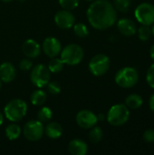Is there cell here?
Returning <instances> with one entry per match:
<instances>
[{"label":"cell","instance_id":"1","mask_svg":"<svg viewBox=\"0 0 154 155\" xmlns=\"http://www.w3.org/2000/svg\"><path fill=\"white\" fill-rule=\"evenodd\" d=\"M89 24L97 30L112 27L117 21V13L113 5L107 0H93L86 12Z\"/></svg>","mask_w":154,"mask_h":155},{"label":"cell","instance_id":"2","mask_svg":"<svg viewBox=\"0 0 154 155\" xmlns=\"http://www.w3.org/2000/svg\"><path fill=\"white\" fill-rule=\"evenodd\" d=\"M27 104L21 99H13L4 108L5 116L11 122L16 123L21 121L26 114Z\"/></svg>","mask_w":154,"mask_h":155},{"label":"cell","instance_id":"3","mask_svg":"<svg viewBox=\"0 0 154 155\" xmlns=\"http://www.w3.org/2000/svg\"><path fill=\"white\" fill-rule=\"evenodd\" d=\"M114 80L117 85L122 88H132L137 84L139 81V74L133 67H123L116 73Z\"/></svg>","mask_w":154,"mask_h":155},{"label":"cell","instance_id":"4","mask_svg":"<svg viewBox=\"0 0 154 155\" xmlns=\"http://www.w3.org/2000/svg\"><path fill=\"white\" fill-rule=\"evenodd\" d=\"M130 117L129 108L123 104H114L112 106L107 114L106 119L113 126H121L124 124Z\"/></svg>","mask_w":154,"mask_h":155},{"label":"cell","instance_id":"5","mask_svg":"<svg viewBox=\"0 0 154 155\" xmlns=\"http://www.w3.org/2000/svg\"><path fill=\"white\" fill-rule=\"evenodd\" d=\"M61 60L68 65H76L84 59V50L76 44H70L61 50Z\"/></svg>","mask_w":154,"mask_h":155},{"label":"cell","instance_id":"6","mask_svg":"<svg viewBox=\"0 0 154 155\" xmlns=\"http://www.w3.org/2000/svg\"><path fill=\"white\" fill-rule=\"evenodd\" d=\"M110 58L103 54H98L92 57L89 62V70L94 76H103L110 68Z\"/></svg>","mask_w":154,"mask_h":155},{"label":"cell","instance_id":"7","mask_svg":"<svg viewBox=\"0 0 154 155\" xmlns=\"http://www.w3.org/2000/svg\"><path fill=\"white\" fill-rule=\"evenodd\" d=\"M50 74L48 67L44 64H37L31 70L30 80L33 84L38 88H43L46 86V84L50 81Z\"/></svg>","mask_w":154,"mask_h":155},{"label":"cell","instance_id":"8","mask_svg":"<svg viewBox=\"0 0 154 155\" xmlns=\"http://www.w3.org/2000/svg\"><path fill=\"white\" fill-rule=\"evenodd\" d=\"M44 133V127L43 123L38 120H32L27 122L23 129L24 136L26 140L30 142H36L39 141Z\"/></svg>","mask_w":154,"mask_h":155},{"label":"cell","instance_id":"9","mask_svg":"<svg viewBox=\"0 0 154 155\" xmlns=\"http://www.w3.org/2000/svg\"><path fill=\"white\" fill-rule=\"evenodd\" d=\"M134 15L140 24L152 25L154 24V5L150 3L139 5L134 11Z\"/></svg>","mask_w":154,"mask_h":155},{"label":"cell","instance_id":"10","mask_svg":"<svg viewBox=\"0 0 154 155\" xmlns=\"http://www.w3.org/2000/svg\"><path fill=\"white\" fill-rule=\"evenodd\" d=\"M75 119L76 124L83 129H91L98 122L97 116L90 110H82L78 112Z\"/></svg>","mask_w":154,"mask_h":155},{"label":"cell","instance_id":"11","mask_svg":"<svg viewBox=\"0 0 154 155\" xmlns=\"http://www.w3.org/2000/svg\"><path fill=\"white\" fill-rule=\"evenodd\" d=\"M74 15L69 10H60L54 15L55 25L61 29H69L74 25Z\"/></svg>","mask_w":154,"mask_h":155},{"label":"cell","instance_id":"12","mask_svg":"<svg viewBox=\"0 0 154 155\" xmlns=\"http://www.w3.org/2000/svg\"><path fill=\"white\" fill-rule=\"evenodd\" d=\"M42 49L44 53L50 58L56 57L62 50L61 43L60 41L53 36L46 37L42 45Z\"/></svg>","mask_w":154,"mask_h":155},{"label":"cell","instance_id":"13","mask_svg":"<svg viewBox=\"0 0 154 155\" xmlns=\"http://www.w3.org/2000/svg\"><path fill=\"white\" fill-rule=\"evenodd\" d=\"M22 52L28 58H36L41 53V46L35 40L27 39L22 45Z\"/></svg>","mask_w":154,"mask_h":155},{"label":"cell","instance_id":"14","mask_svg":"<svg viewBox=\"0 0 154 155\" xmlns=\"http://www.w3.org/2000/svg\"><path fill=\"white\" fill-rule=\"evenodd\" d=\"M16 70L15 66L9 63L5 62L0 64V80L4 83H11L15 80Z\"/></svg>","mask_w":154,"mask_h":155},{"label":"cell","instance_id":"15","mask_svg":"<svg viewBox=\"0 0 154 155\" xmlns=\"http://www.w3.org/2000/svg\"><path fill=\"white\" fill-rule=\"evenodd\" d=\"M117 27L119 32L125 36H132L137 32L135 23L129 18H123L118 21Z\"/></svg>","mask_w":154,"mask_h":155},{"label":"cell","instance_id":"16","mask_svg":"<svg viewBox=\"0 0 154 155\" xmlns=\"http://www.w3.org/2000/svg\"><path fill=\"white\" fill-rule=\"evenodd\" d=\"M68 151L73 155H85L88 152V146L84 141L74 139L68 144Z\"/></svg>","mask_w":154,"mask_h":155},{"label":"cell","instance_id":"17","mask_svg":"<svg viewBox=\"0 0 154 155\" xmlns=\"http://www.w3.org/2000/svg\"><path fill=\"white\" fill-rule=\"evenodd\" d=\"M44 134L50 139H58L63 134V128L58 123L52 122L45 126Z\"/></svg>","mask_w":154,"mask_h":155},{"label":"cell","instance_id":"18","mask_svg":"<svg viewBox=\"0 0 154 155\" xmlns=\"http://www.w3.org/2000/svg\"><path fill=\"white\" fill-rule=\"evenodd\" d=\"M143 104V97L137 94H132L128 95L125 99V105L129 109L135 110V109L140 108Z\"/></svg>","mask_w":154,"mask_h":155},{"label":"cell","instance_id":"19","mask_svg":"<svg viewBox=\"0 0 154 155\" xmlns=\"http://www.w3.org/2000/svg\"><path fill=\"white\" fill-rule=\"evenodd\" d=\"M30 101H31L33 105H35V106L43 105L46 101V94H45V92L41 90V89L34 91L32 93L31 96H30Z\"/></svg>","mask_w":154,"mask_h":155},{"label":"cell","instance_id":"20","mask_svg":"<svg viewBox=\"0 0 154 155\" xmlns=\"http://www.w3.org/2000/svg\"><path fill=\"white\" fill-rule=\"evenodd\" d=\"M5 136L9 140H11V141L16 140L21 134V127L15 124H9L8 126H6L5 130Z\"/></svg>","mask_w":154,"mask_h":155},{"label":"cell","instance_id":"21","mask_svg":"<svg viewBox=\"0 0 154 155\" xmlns=\"http://www.w3.org/2000/svg\"><path fill=\"white\" fill-rule=\"evenodd\" d=\"M64 62L61 60V58H56V57H53L51 59V61L48 64V69L51 73H59L63 70L64 67Z\"/></svg>","mask_w":154,"mask_h":155},{"label":"cell","instance_id":"22","mask_svg":"<svg viewBox=\"0 0 154 155\" xmlns=\"http://www.w3.org/2000/svg\"><path fill=\"white\" fill-rule=\"evenodd\" d=\"M53 116L52 110L49 107H42L37 114V120L40 121L41 123H47L51 120Z\"/></svg>","mask_w":154,"mask_h":155},{"label":"cell","instance_id":"23","mask_svg":"<svg viewBox=\"0 0 154 155\" xmlns=\"http://www.w3.org/2000/svg\"><path fill=\"white\" fill-rule=\"evenodd\" d=\"M89 133V139L93 143H98L103 138V130L99 126H93Z\"/></svg>","mask_w":154,"mask_h":155},{"label":"cell","instance_id":"24","mask_svg":"<svg viewBox=\"0 0 154 155\" xmlns=\"http://www.w3.org/2000/svg\"><path fill=\"white\" fill-rule=\"evenodd\" d=\"M74 26V34L80 37V38H85L86 36H88L89 35V30L87 28V26L83 24V23H78V24H75Z\"/></svg>","mask_w":154,"mask_h":155},{"label":"cell","instance_id":"25","mask_svg":"<svg viewBox=\"0 0 154 155\" xmlns=\"http://www.w3.org/2000/svg\"><path fill=\"white\" fill-rule=\"evenodd\" d=\"M113 6L116 10L126 13L131 6V0H113Z\"/></svg>","mask_w":154,"mask_h":155},{"label":"cell","instance_id":"26","mask_svg":"<svg viewBox=\"0 0 154 155\" xmlns=\"http://www.w3.org/2000/svg\"><path fill=\"white\" fill-rule=\"evenodd\" d=\"M138 35L142 41H147L152 35V28L150 27V25H143L142 26H140V28L138 29Z\"/></svg>","mask_w":154,"mask_h":155},{"label":"cell","instance_id":"27","mask_svg":"<svg viewBox=\"0 0 154 155\" xmlns=\"http://www.w3.org/2000/svg\"><path fill=\"white\" fill-rule=\"evenodd\" d=\"M59 5L63 9L65 10H74L79 5V0H58Z\"/></svg>","mask_w":154,"mask_h":155},{"label":"cell","instance_id":"28","mask_svg":"<svg viewBox=\"0 0 154 155\" xmlns=\"http://www.w3.org/2000/svg\"><path fill=\"white\" fill-rule=\"evenodd\" d=\"M48 93L51 94H58L61 92V85L58 82L56 81H49V83L46 84Z\"/></svg>","mask_w":154,"mask_h":155},{"label":"cell","instance_id":"29","mask_svg":"<svg viewBox=\"0 0 154 155\" xmlns=\"http://www.w3.org/2000/svg\"><path fill=\"white\" fill-rule=\"evenodd\" d=\"M146 81L148 84L154 89V64H152L147 71L146 74Z\"/></svg>","mask_w":154,"mask_h":155},{"label":"cell","instance_id":"30","mask_svg":"<svg viewBox=\"0 0 154 155\" xmlns=\"http://www.w3.org/2000/svg\"><path fill=\"white\" fill-rule=\"evenodd\" d=\"M32 66H33V63L30 60V58L22 59L19 63V68L22 71H29L30 69H32Z\"/></svg>","mask_w":154,"mask_h":155},{"label":"cell","instance_id":"31","mask_svg":"<svg viewBox=\"0 0 154 155\" xmlns=\"http://www.w3.org/2000/svg\"><path fill=\"white\" fill-rule=\"evenodd\" d=\"M143 140L146 143H154V129H148L144 132Z\"/></svg>","mask_w":154,"mask_h":155},{"label":"cell","instance_id":"32","mask_svg":"<svg viewBox=\"0 0 154 155\" xmlns=\"http://www.w3.org/2000/svg\"><path fill=\"white\" fill-rule=\"evenodd\" d=\"M149 106H150V109L154 112V94H152L150 97V100H149Z\"/></svg>","mask_w":154,"mask_h":155},{"label":"cell","instance_id":"33","mask_svg":"<svg viewBox=\"0 0 154 155\" xmlns=\"http://www.w3.org/2000/svg\"><path fill=\"white\" fill-rule=\"evenodd\" d=\"M96 116H97V120H98V121H101V122L104 121V119H105V116H104V114H99L96 115Z\"/></svg>","mask_w":154,"mask_h":155},{"label":"cell","instance_id":"34","mask_svg":"<svg viewBox=\"0 0 154 155\" xmlns=\"http://www.w3.org/2000/svg\"><path fill=\"white\" fill-rule=\"evenodd\" d=\"M150 55H151V58L154 61V45L152 46V48L150 50Z\"/></svg>","mask_w":154,"mask_h":155},{"label":"cell","instance_id":"35","mask_svg":"<svg viewBox=\"0 0 154 155\" xmlns=\"http://www.w3.org/2000/svg\"><path fill=\"white\" fill-rule=\"evenodd\" d=\"M3 121H4V117H3V114L0 113V125L3 124Z\"/></svg>","mask_w":154,"mask_h":155},{"label":"cell","instance_id":"36","mask_svg":"<svg viewBox=\"0 0 154 155\" xmlns=\"http://www.w3.org/2000/svg\"><path fill=\"white\" fill-rule=\"evenodd\" d=\"M2 2H4V3H9V2H11V1H13V0H1Z\"/></svg>","mask_w":154,"mask_h":155},{"label":"cell","instance_id":"37","mask_svg":"<svg viewBox=\"0 0 154 155\" xmlns=\"http://www.w3.org/2000/svg\"><path fill=\"white\" fill-rule=\"evenodd\" d=\"M152 34L154 35V24H152Z\"/></svg>","mask_w":154,"mask_h":155},{"label":"cell","instance_id":"38","mask_svg":"<svg viewBox=\"0 0 154 155\" xmlns=\"http://www.w3.org/2000/svg\"><path fill=\"white\" fill-rule=\"evenodd\" d=\"M85 1H87V2H93V0H85Z\"/></svg>","mask_w":154,"mask_h":155},{"label":"cell","instance_id":"39","mask_svg":"<svg viewBox=\"0 0 154 155\" xmlns=\"http://www.w3.org/2000/svg\"><path fill=\"white\" fill-rule=\"evenodd\" d=\"M0 88H1V80H0Z\"/></svg>","mask_w":154,"mask_h":155},{"label":"cell","instance_id":"40","mask_svg":"<svg viewBox=\"0 0 154 155\" xmlns=\"http://www.w3.org/2000/svg\"><path fill=\"white\" fill-rule=\"evenodd\" d=\"M20 1H24V0H20Z\"/></svg>","mask_w":154,"mask_h":155}]
</instances>
